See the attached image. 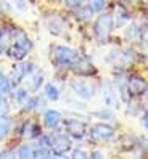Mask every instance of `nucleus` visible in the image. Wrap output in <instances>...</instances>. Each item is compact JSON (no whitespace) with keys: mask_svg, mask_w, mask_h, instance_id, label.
<instances>
[{"mask_svg":"<svg viewBox=\"0 0 148 159\" xmlns=\"http://www.w3.org/2000/svg\"><path fill=\"white\" fill-rule=\"evenodd\" d=\"M12 37H13V43H12V47H8L7 52L10 55V58H13L16 61H21L27 55V52H31L32 42L29 40V37L20 29H16L12 34Z\"/></svg>","mask_w":148,"mask_h":159,"instance_id":"1","label":"nucleus"},{"mask_svg":"<svg viewBox=\"0 0 148 159\" xmlns=\"http://www.w3.org/2000/svg\"><path fill=\"white\" fill-rule=\"evenodd\" d=\"M50 55H52V61L57 66H71L79 57L76 50L69 48V47H63V45L52 47Z\"/></svg>","mask_w":148,"mask_h":159,"instance_id":"2","label":"nucleus"},{"mask_svg":"<svg viewBox=\"0 0 148 159\" xmlns=\"http://www.w3.org/2000/svg\"><path fill=\"white\" fill-rule=\"evenodd\" d=\"M47 143L55 154H64L71 149V138L66 134H55L47 138Z\"/></svg>","mask_w":148,"mask_h":159,"instance_id":"3","label":"nucleus"},{"mask_svg":"<svg viewBox=\"0 0 148 159\" xmlns=\"http://www.w3.org/2000/svg\"><path fill=\"white\" fill-rule=\"evenodd\" d=\"M113 26H114V21H113V16H111V13L101 15L98 20L95 21V26H94L95 35L100 37V39H105V37H108L109 32L113 31Z\"/></svg>","mask_w":148,"mask_h":159,"instance_id":"4","label":"nucleus"},{"mask_svg":"<svg viewBox=\"0 0 148 159\" xmlns=\"http://www.w3.org/2000/svg\"><path fill=\"white\" fill-rule=\"evenodd\" d=\"M71 89L77 97L84 98V100H90V98H94L97 95V87L94 85V84L86 82V80H72Z\"/></svg>","mask_w":148,"mask_h":159,"instance_id":"5","label":"nucleus"},{"mask_svg":"<svg viewBox=\"0 0 148 159\" xmlns=\"http://www.w3.org/2000/svg\"><path fill=\"white\" fill-rule=\"evenodd\" d=\"M90 137L98 142H106L114 137V129L108 124H95L90 127Z\"/></svg>","mask_w":148,"mask_h":159,"instance_id":"6","label":"nucleus"},{"mask_svg":"<svg viewBox=\"0 0 148 159\" xmlns=\"http://www.w3.org/2000/svg\"><path fill=\"white\" fill-rule=\"evenodd\" d=\"M64 130L74 138H82L87 132V125L82 120H76V119H66L64 120Z\"/></svg>","mask_w":148,"mask_h":159,"instance_id":"7","label":"nucleus"},{"mask_svg":"<svg viewBox=\"0 0 148 159\" xmlns=\"http://www.w3.org/2000/svg\"><path fill=\"white\" fill-rule=\"evenodd\" d=\"M127 92H129V95H143V93L146 92V80L140 76H132V77H129L127 80Z\"/></svg>","mask_w":148,"mask_h":159,"instance_id":"8","label":"nucleus"},{"mask_svg":"<svg viewBox=\"0 0 148 159\" xmlns=\"http://www.w3.org/2000/svg\"><path fill=\"white\" fill-rule=\"evenodd\" d=\"M35 69V66L32 63H20L13 68V74H12V82L18 84L20 80H23L27 74H31Z\"/></svg>","mask_w":148,"mask_h":159,"instance_id":"9","label":"nucleus"},{"mask_svg":"<svg viewBox=\"0 0 148 159\" xmlns=\"http://www.w3.org/2000/svg\"><path fill=\"white\" fill-rule=\"evenodd\" d=\"M27 82H26V87L27 90H31V92H35V90H39L40 85H42V82H44V74L42 71L39 69H34L31 74H27Z\"/></svg>","mask_w":148,"mask_h":159,"instance_id":"10","label":"nucleus"},{"mask_svg":"<svg viewBox=\"0 0 148 159\" xmlns=\"http://www.w3.org/2000/svg\"><path fill=\"white\" fill-rule=\"evenodd\" d=\"M71 66H72V69L76 71V72L86 74V76H89V74H92V72H95V69H94V66L90 64V61H89L87 58H82V57H77V60L74 61Z\"/></svg>","mask_w":148,"mask_h":159,"instance_id":"11","label":"nucleus"},{"mask_svg":"<svg viewBox=\"0 0 148 159\" xmlns=\"http://www.w3.org/2000/svg\"><path fill=\"white\" fill-rule=\"evenodd\" d=\"M105 95H106V103L113 108H119V100H118V89L111 82L105 84Z\"/></svg>","mask_w":148,"mask_h":159,"instance_id":"12","label":"nucleus"},{"mask_svg":"<svg viewBox=\"0 0 148 159\" xmlns=\"http://www.w3.org/2000/svg\"><path fill=\"white\" fill-rule=\"evenodd\" d=\"M60 120H61V114L58 113V111H55V109H49L47 113L44 114V124L47 125L49 129L57 127L60 124Z\"/></svg>","mask_w":148,"mask_h":159,"instance_id":"13","label":"nucleus"},{"mask_svg":"<svg viewBox=\"0 0 148 159\" xmlns=\"http://www.w3.org/2000/svg\"><path fill=\"white\" fill-rule=\"evenodd\" d=\"M12 130V117H0V140H3Z\"/></svg>","mask_w":148,"mask_h":159,"instance_id":"14","label":"nucleus"},{"mask_svg":"<svg viewBox=\"0 0 148 159\" xmlns=\"http://www.w3.org/2000/svg\"><path fill=\"white\" fill-rule=\"evenodd\" d=\"M10 39H12V34L7 29L0 31V55L8 50V47H10Z\"/></svg>","mask_w":148,"mask_h":159,"instance_id":"15","label":"nucleus"},{"mask_svg":"<svg viewBox=\"0 0 148 159\" xmlns=\"http://www.w3.org/2000/svg\"><path fill=\"white\" fill-rule=\"evenodd\" d=\"M44 95H45V98H47V100L57 101V100L60 98V90H58L57 85H53V84H49V85L45 87V90H44Z\"/></svg>","mask_w":148,"mask_h":159,"instance_id":"16","label":"nucleus"},{"mask_svg":"<svg viewBox=\"0 0 148 159\" xmlns=\"http://www.w3.org/2000/svg\"><path fill=\"white\" fill-rule=\"evenodd\" d=\"M12 85H13V82L8 79L5 74H0V97L10 93L12 92Z\"/></svg>","mask_w":148,"mask_h":159,"instance_id":"17","label":"nucleus"},{"mask_svg":"<svg viewBox=\"0 0 148 159\" xmlns=\"http://www.w3.org/2000/svg\"><path fill=\"white\" fill-rule=\"evenodd\" d=\"M50 157H52L50 149L45 146H39L37 149L32 151V159H50Z\"/></svg>","mask_w":148,"mask_h":159,"instance_id":"18","label":"nucleus"},{"mask_svg":"<svg viewBox=\"0 0 148 159\" xmlns=\"http://www.w3.org/2000/svg\"><path fill=\"white\" fill-rule=\"evenodd\" d=\"M13 98H15L18 103H20V105H26V103L29 101V93H27V90L20 89V90H16V92H15Z\"/></svg>","mask_w":148,"mask_h":159,"instance_id":"19","label":"nucleus"},{"mask_svg":"<svg viewBox=\"0 0 148 159\" xmlns=\"http://www.w3.org/2000/svg\"><path fill=\"white\" fill-rule=\"evenodd\" d=\"M32 151L34 149L29 145H23L20 149H18V157L20 159H32Z\"/></svg>","mask_w":148,"mask_h":159,"instance_id":"20","label":"nucleus"},{"mask_svg":"<svg viewBox=\"0 0 148 159\" xmlns=\"http://www.w3.org/2000/svg\"><path fill=\"white\" fill-rule=\"evenodd\" d=\"M140 34V31H138V27L135 24H131V26H127V31L124 32V37L127 40H134L137 39V35Z\"/></svg>","mask_w":148,"mask_h":159,"instance_id":"21","label":"nucleus"},{"mask_svg":"<svg viewBox=\"0 0 148 159\" xmlns=\"http://www.w3.org/2000/svg\"><path fill=\"white\" fill-rule=\"evenodd\" d=\"M103 5H105V0H90L89 8L92 10V13H95V11H101Z\"/></svg>","mask_w":148,"mask_h":159,"instance_id":"22","label":"nucleus"},{"mask_svg":"<svg viewBox=\"0 0 148 159\" xmlns=\"http://www.w3.org/2000/svg\"><path fill=\"white\" fill-rule=\"evenodd\" d=\"M7 113H8V101H7V98L5 97H0V116H7Z\"/></svg>","mask_w":148,"mask_h":159,"instance_id":"23","label":"nucleus"},{"mask_svg":"<svg viewBox=\"0 0 148 159\" xmlns=\"http://www.w3.org/2000/svg\"><path fill=\"white\" fill-rule=\"evenodd\" d=\"M71 159H89V154L84 151V149H74Z\"/></svg>","mask_w":148,"mask_h":159,"instance_id":"24","label":"nucleus"},{"mask_svg":"<svg viewBox=\"0 0 148 159\" xmlns=\"http://www.w3.org/2000/svg\"><path fill=\"white\" fill-rule=\"evenodd\" d=\"M92 15H94V13H92L90 8H82V10H81V20L82 21H89L92 18Z\"/></svg>","mask_w":148,"mask_h":159,"instance_id":"25","label":"nucleus"},{"mask_svg":"<svg viewBox=\"0 0 148 159\" xmlns=\"http://www.w3.org/2000/svg\"><path fill=\"white\" fill-rule=\"evenodd\" d=\"M10 2L13 3V7L15 8H18V10H26L27 8V5H26V0H10Z\"/></svg>","mask_w":148,"mask_h":159,"instance_id":"26","label":"nucleus"},{"mask_svg":"<svg viewBox=\"0 0 148 159\" xmlns=\"http://www.w3.org/2000/svg\"><path fill=\"white\" fill-rule=\"evenodd\" d=\"M0 159H15V153L12 149H3V151L0 153Z\"/></svg>","mask_w":148,"mask_h":159,"instance_id":"27","label":"nucleus"},{"mask_svg":"<svg viewBox=\"0 0 148 159\" xmlns=\"http://www.w3.org/2000/svg\"><path fill=\"white\" fill-rule=\"evenodd\" d=\"M95 116H98V117H108V119H111V117H113V111H98V113H95Z\"/></svg>","mask_w":148,"mask_h":159,"instance_id":"28","label":"nucleus"},{"mask_svg":"<svg viewBox=\"0 0 148 159\" xmlns=\"http://www.w3.org/2000/svg\"><path fill=\"white\" fill-rule=\"evenodd\" d=\"M82 0H64V5H68L71 8H76V7H81Z\"/></svg>","mask_w":148,"mask_h":159,"instance_id":"29","label":"nucleus"},{"mask_svg":"<svg viewBox=\"0 0 148 159\" xmlns=\"http://www.w3.org/2000/svg\"><path fill=\"white\" fill-rule=\"evenodd\" d=\"M118 18H119V20H116V24H118V26H121L123 23L127 21V13H124V11H123V13H119Z\"/></svg>","mask_w":148,"mask_h":159,"instance_id":"30","label":"nucleus"},{"mask_svg":"<svg viewBox=\"0 0 148 159\" xmlns=\"http://www.w3.org/2000/svg\"><path fill=\"white\" fill-rule=\"evenodd\" d=\"M103 157H105V154L101 153V151H94L89 159H103Z\"/></svg>","mask_w":148,"mask_h":159,"instance_id":"31","label":"nucleus"},{"mask_svg":"<svg viewBox=\"0 0 148 159\" xmlns=\"http://www.w3.org/2000/svg\"><path fill=\"white\" fill-rule=\"evenodd\" d=\"M140 125H142L143 129H146V111L143 113V117H142V120H140Z\"/></svg>","mask_w":148,"mask_h":159,"instance_id":"32","label":"nucleus"},{"mask_svg":"<svg viewBox=\"0 0 148 159\" xmlns=\"http://www.w3.org/2000/svg\"><path fill=\"white\" fill-rule=\"evenodd\" d=\"M50 159H68L66 156H63V154H57L55 157H50Z\"/></svg>","mask_w":148,"mask_h":159,"instance_id":"33","label":"nucleus"}]
</instances>
